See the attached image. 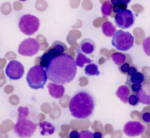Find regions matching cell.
Instances as JSON below:
<instances>
[{
	"instance_id": "obj_1",
	"label": "cell",
	"mask_w": 150,
	"mask_h": 138,
	"mask_svg": "<svg viewBox=\"0 0 150 138\" xmlns=\"http://www.w3.org/2000/svg\"><path fill=\"white\" fill-rule=\"evenodd\" d=\"M47 78L54 83H69L74 79L77 65L74 58L68 54H62L52 58L45 68Z\"/></svg>"
},
{
	"instance_id": "obj_2",
	"label": "cell",
	"mask_w": 150,
	"mask_h": 138,
	"mask_svg": "<svg viewBox=\"0 0 150 138\" xmlns=\"http://www.w3.org/2000/svg\"><path fill=\"white\" fill-rule=\"evenodd\" d=\"M95 108V101L86 91L78 92L71 99L69 108L71 115L78 119H85L91 115Z\"/></svg>"
},
{
	"instance_id": "obj_3",
	"label": "cell",
	"mask_w": 150,
	"mask_h": 138,
	"mask_svg": "<svg viewBox=\"0 0 150 138\" xmlns=\"http://www.w3.org/2000/svg\"><path fill=\"white\" fill-rule=\"evenodd\" d=\"M28 114L29 110L26 107L18 108V119L14 126L13 131L17 136L21 138L31 137L36 131V125L26 118Z\"/></svg>"
},
{
	"instance_id": "obj_4",
	"label": "cell",
	"mask_w": 150,
	"mask_h": 138,
	"mask_svg": "<svg viewBox=\"0 0 150 138\" xmlns=\"http://www.w3.org/2000/svg\"><path fill=\"white\" fill-rule=\"evenodd\" d=\"M47 80L45 70L40 65H36L31 68L26 76L28 85L31 88L34 89L44 88Z\"/></svg>"
},
{
	"instance_id": "obj_5",
	"label": "cell",
	"mask_w": 150,
	"mask_h": 138,
	"mask_svg": "<svg viewBox=\"0 0 150 138\" xmlns=\"http://www.w3.org/2000/svg\"><path fill=\"white\" fill-rule=\"evenodd\" d=\"M134 37L129 32L119 30L112 39V45L119 51H128L134 45Z\"/></svg>"
},
{
	"instance_id": "obj_6",
	"label": "cell",
	"mask_w": 150,
	"mask_h": 138,
	"mask_svg": "<svg viewBox=\"0 0 150 138\" xmlns=\"http://www.w3.org/2000/svg\"><path fill=\"white\" fill-rule=\"evenodd\" d=\"M18 26L20 31L23 33L27 36H31L38 30L40 26L39 19L35 16L26 14L20 18Z\"/></svg>"
},
{
	"instance_id": "obj_7",
	"label": "cell",
	"mask_w": 150,
	"mask_h": 138,
	"mask_svg": "<svg viewBox=\"0 0 150 138\" xmlns=\"http://www.w3.org/2000/svg\"><path fill=\"white\" fill-rule=\"evenodd\" d=\"M39 49L38 42L35 39L29 38L24 40L19 45L18 52L23 56L31 57L38 53Z\"/></svg>"
},
{
	"instance_id": "obj_8",
	"label": "cell",
	"mask_w": 150,
	"mask_h": 138,
	"mask_svg": "<svg viewBox=\"0 0 150 138\" xmlns=\"http://www.w3.org/2000/svg\"><path fill=\"white\" fill-rule=\"evenodd\" d=\"M135 19L133 12L129 10L126 9L116 14L115 17V22L116 25L120 28L127 29L133 25Z\"/></svg>"
},
{
	"instance_id": "obj_9",
	"label": "cell",
	"mask_w": 150,
	"mask_h": 138,
	"mask_svg": "<svg viewBox=\"0 0 150 138\" xmlns=\"http://www.w3.org/2000/svg\"><path fill=\"white\" fill-rule=\"evenodd\" d=\"M5 73L12 80H18L24 73V68L22 63L16 60L11 61L6 66Z\"/></svg>"
},
{
	"instance_id": "obj_10",
	"label": "cell",
	"mask_w": 150,
	"mask_h": 138,
	"mask_svg": "<svg viewBox=\"0 0 150 138\" xmlns=\"http://www.w3.org/2000/svg\"><path fill=\"white\" fill-rule=\"evenodd\" d=\"M146 130V127L140 122L130 121L125 124L123 132L129 137H136L142 134Z\"/></svg>"
},
{
	"instance_id": "obj_11",
	"label": "cell",
	"mask_w": 150,
	"mask_h": 138,
	"mask_svg": "<svg viewBox=\"0 0 150 138\" xmlns=\"http://www.w3.org/2000/svg\"><path fill=\"white\" fill-rule=\"evenodd\" d=\"M139 102L142 104L150 105V86L144 85L137 93Z\"/></svg>"
},
{
	"instance_id": "obj_12",
	"label": "cell",
	"mask_w": 150,
	"mask_h": 138,
	"mask_svg": "<svg viewBox=\"0 0 150 138\" xmlns=\"http://www.w3.org/2000/svg\"><path fill=\"white\" fill-rule=\"evenodd\" d=\"M67 50V46L62 42L55 41L48 50V54L51 58H54L62 54Z\"/></svg>"
},
{
	"instance_id": "obj_13",
	"label": "cell",
	"mask_w": 150,
	"mask_h": 138,
	"mask_svg": "<svg viewBox=\"0 0 150 138\" xmlns=\"http://www.w3.org/2000/svg\"><path fill=\"white\" fill-rule=\"evenodd\" d=\"M47 88L50 95L56 99L61 98L65 92V88L63 86L55 83H49Z\"/></svg>"
},
{
	"instance_id": "obj_14",
	"label": "cell",
	"mask_w": 150,
	"mask_h": 138,
	"mask_svg": "<svg viewBox=\"0 0 150 138\" xmlns=\"http://www.w3.org/2000/svg\"><path fill=\"white\" fill-rule=\"evenodd\" d=\"M80 47L83 52L86 54H91L95 50V44L92 39H85L80 43Z\"/></svg>"
},
{
	"instance_id": "obj_15",
	"label": "cell",
	"mask_w": 150,
	"mask_h": 138,
	"mask_svg": "<svg viewBox=\"0 0 150 138\" xmlns=\"http://www.w3.org/2000/svg\"><path fill=\"white\" fill-rule=\"evenodd\" d=\"M130 1V0H112L111 2L114 5L113 11L115 13H118L127 9V4Z\"/></svg>"
},
{
	"instance_id": "obj_16",
	"label": "cell",
	"mask_w": 150,
	"mask_h": 138,
	"mask_svg": "<svg viewBox=\"0 0 150 138\" xmlns=\"http://www.w3.org/2000/svg\"><path fill=\"white\" fill-rule=\"evenodd\" d=\"M130 94V90L127 87L122 86L118 88L116 92L117 96L125 103H127Z\"/></svg>"
},
{
	"instance_id": "obj_17",
	"label": "cell",
	"mask_w": 150,
	"mask_h": 138,
	"mask_svg": "<svg viewBox=\"0 0 150 138\" xmlns=\"http://www.w3.org/2000/svg\"><path fill=\"white\" fill-rule=\"evenodd\" d=\"M102 32L107 37H112L116 31V28L112 23L109 21L105 22L102 26Z\"/></svg>"
},
{
	"instance_id": "obj_18",
	"label": "cell",
	"mask_w": 150,
	"mask_h": 138,
	"mask_svg": "<svg viewBox=\"0 0 150 138\" xmlns=\"http://www.w3.org/2000/svg\"><path fill=\"white\" fill-rule=\"evenodd\" d=\"M40 127L42 129L40 132V134L42 136L45 135L46 133H48L49 135H52L55 131V127L52 124L45 121L40 123Z\"/></svg>"
},
{
	"instance_id": "obj_19",
	"label": "cell",
	"mask_w": 150,
	"mask_h": 138,
	"mask_svg": "<svg viewBox=\"0 0 150 138\" xmlns=\"http://www.w3.org/2000/svg\"><path fill=\"white\" fill-rule=\"evenodd\" d=\"M76 53L77 55L76 61L77 65L81 68L83 67L85 64L91 63L92 62L90 59L87 58L85 55L81 52L79 48L76 49Z\"/></svg>"
},
{
	"instance_id": "obj_20",
	"label": "cell",
	"mask_w": 150,
	"mask_h": 138,
	"mask_svg": "<svg viewBox=\"0 0 150 138\" xmlns=\"http://www.w3.org/2000/svg\"><path fill=\"white\" fill-rule=\"evenodd\" d=\"M85 73L86 75L89 76L98 75L100 72L98 70V67L94 64H90L86 66L85 68Z\"/></svg>"
},
{
	"instance_id": "obj_21",
	"label": "cell",
	"mask_w": 150,
	"mask_h": 138,
	"mask_svg": "<svg viewBox=\"0 0 150 138\" xmlns=\"http://www.w3.org/2000/svg\"><path fill=\"white\" fill-rule=\"evenodd\" d=\"M112 58L116 65H120L125 62L126 56L120 53H115L112 55Z\"/></svg>"
},
{
	"instance_id": "obj_22",
	"label": "cell",
	"mask_w": 150,
	"mask_h": 138,
	"mask_svg": "<svg viewBox=\"0 0 150 138\" xmlns=\"http://www.w3.org/2000/svg\"><path fill=\"white\" fill-rule=\"evenodd\" d=\"M145 77L144 75L140 72H137L130 78V81L132 83L141 84L144 82Z\"/></svg>"
},
{
	"instance_id": "obj_23",
	"label": "cell",
	"mask_w": 150,
	"mask_h": 138,
	"mask_svg": "<svg viewBox=\"0 0 150 138\" xmlns=\"http://www.w3.org/2000/svg\"><path fill=\"white\" fill-rule=\"evenodd\" d=\"M40 65L43 68H46L49 65L52 58L48 53L45 52L40 57Z\"/></svg>"
},
{
	"instance_id": "obj_24",
	"label": "cell",
	"mask_w": 150,
	"mask_h": 138,
	"mask_svg": "<svg viewBox=\"0 0 150 138\" xmlns=\"http://www.w3.org/2000/svg\"><path fill=\"white\" fill-rule=\"evenodd\" d=\"M112 7V6L109 2L105 1L103 3L101 7V11L104 16L110 15L111 13Z\"/></svg>"
},
{
	"instance_id": "obj_25",
	"label": "cell",
	"mask_w": 150,
	"mask_h": 138,
	"mask_svg": "<svg viewBox=\"0 0 150 138\" xmlns=\"http://www.w3.org/2000/svg\"><path fill=\"white\" fill-rule=\"evenodd\" d=\"M142 45L145 53L150 56V36L144 40Z\"/></svg>"
},
{
	"instance_id": "obj_26",
	"label": "cell",
	"mask_w": 150,
	"mask_h": 138,
	"mask_svg": "<svg viewBox=\"0 0 150 138\" xmlns=\"http://www.w3.org/2000/svg\"><path fill=\"white\" fill-rule=\"evenodd\" d=\"M128 102L130 105L133 106H135L138 105L139 102L137 96L134 94H132L129 96Z\"/></svg>"
},
{
	"instance_id": "obj_27",
	"label": "cell",
	"mask_w": 150,
	"mask_h": 138,
	"mask_svg": "<svg viewBox=\"0 0 150 138\" xmlns=\"http://www.w3.org/2000/svg\"><path fill=\"white\" fill-rule=\"evenodd\" d=\"M78 138H93V134L89 130L82 131L79 133Z\"/></svg>"
},
{
	"instance_id": "obj_28",
	"label": "cell",
	"mask_w": 150,
	"mask_h": 138,
	"mask_svg": "<svg viewBox=\"0 0 150 138\" xmlns=\"http://www.w3.org/2000/svg\"><path fill=\"white\" fill-rule=\"evenodd\" d=\"M142 87V85L141 84H135V83H132L131 85L130 88L131 91L133 93H137L139 91Z\"/></svg>"
},
{
	"instance_id": "obj_29",
	"label": "cell",
	"mask_w": 150,
	"mask_h": 138,
	"mask_svg": "<svg viewBox=\"0 0 150 138\" xmlns=\"http://www.w3.org/2000/svg\"><path fill=\"white\" fill-rule=\"evenodd\" d=\"M129 68V65L127 63H125L122 64L120 68V70L122 73L125 74L127 73Z\"/></svg>"
},
{
	"instance_id": "obj_30",
	"label": "cell",
	"mask_w": 150,
	"mask_h": 138,
	"mask_svg": "<svg viewBox=\"0 0 150 138\" xmlns=\"http://www.w3.org/2000/svg\"><path fill=\"white\" fill-rule=\"evenodd\" d=\"M137 69L135 67L132 66L129 67V68L128 71L127 72V74L129 76H132L134 74L137 73Z\"/></svg>"
},
{
	"instance_id": "obj_31",
	"label": "cell",
	"mask_w": 150,
	"mask_h": 138,
	"mask_svg": "<svg viewBox=\"0 0 150 138\" xmlns=\"http://www.w3.org/2000/svg\"><path fill=\"white\" fill-rule=\"evenodd\" d=\"M142 119L144 122L146 123H149L150 122V113L149 112H146L142 115Z\"/></svg>"
},
{
	"instance_id": "obj_32",
	"label": "cell",
	"mask_w": 150,
	"mask_h": 138,
	"mask_svg": "<svg viewBox=\"0 0 150 138\" xmlns=\"http://www.w3.org/2000/svg\"><path fill=\"white\" fill-rule=\"evenodd\" d=\"M69 138H78V132L76 130L73 131L69 134Z\"/></svg>"
},
{
	"instance_id": "obj_33",
	"label": "cell",
	"mask_w": 150,
	"mask_h": 138,
	"mask_svg": "<svg viewBox=\"0 0 150 138\" xmlns=\"http://www.w3.org/2000/svg\"><path fill=\"white\" fill-rule=\"evenodd\" d=\"M93 138H102V134L99 132H96L93 134Z\"/></svg>"
}]
</instances>
